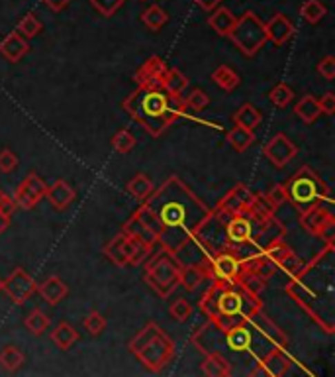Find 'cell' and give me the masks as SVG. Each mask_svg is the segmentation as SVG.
Returning a JSON list of instances; mask_svg holds the SVG:
<instances>
[{
  "label": "cell",
  "instance_id": "1",
  "mask_svg": "<svg viewBox=\"0 0 335 377\" xmlns=\"http://www.w3.org/2000/svg\"><path fill=\"white\" fill-rule=\"evenodd\" d=\"M159 222V246L180 254L212 217V208L179 175H171L145 201Z\"/></svg>",
  "mask_w": 335,
  "mask_h": 377
},
{
  "label": "cell",
  "instance_id": "2",
  "mask_svg": "<svg viewBox=\"0 0 335 377\" xmlns=\"http://www.w3.org/2000/svg\"><path fill=\"white\" fill-rule=\"evenodd\" d=\"M167 69V61L151 55L133 75L137 89L122 102L126 114L153 138L165 134L180 116L186 114L182 100L173 97L165 86Z\"/></svg>",
  "mask_w": 335,
  "mask_h": 377
},
{
  "label": "cell",
  "instance_id": "3",
  "mask_svg": "<svg viewBox=\"0 0 335 377\" xmlns=\"http://www.w3.org/2000/svg\"><path fill=\"white\" fill-rule=\"evenodd\" d=\"M198 309L218 329L228 330L241 320H249L255 311L263 309V303L259 295L247 293L238 283L212 281L198 301Z\"/></svg>",
  "mask_w": 335,
  "mask_h": 377
},
{
  "label": "cell",
  "instance_id": "4",
  "mask_svg": "<svg viewBox=\"0 0 335 377\" xmlns=\"http://www.w3.org/2000/svg\"><path fill=\"white\" fill-rule=\"evenodd\" d=\"M128 350L151 374H161L177 353L175 342L157 322H147L130 340Z\"/></svg>",
  "mask_w": 335,
  "mask_h": 377
},
{
  "label": "cell",
  "instance_id": "5",
  "mask_svg": "<svg viewBox=\"0 0 335 377\" xmlns=\"http://www.w3.org/2000/svg\"><path fill=\"white\" fill-rule=\"evenodd\" d=\"M182 261L177 254L159 246L144 261V281L161 297L167 299L179 287Z\"/></svg>",
  "mask_w": 335,
  "mask_h": 377
},
{
  "label": "cell",
  "instance_id": "6",
  "mask_svg": "<svg viewBox=\"0 0 335 377\" xmlns=\"http://www.w3.org/2000/svg\"><path fill=\"white\" fill-rule=\"evenodd\" d=\"M285 189H287L288 203L298 212L329 201V187L325 185V181L316 171L312 169L310 165L300 167L288 179V183H285Z\"/></svg>",
  "mask_w": 335,
  "mask_h": 377
},
{
  "label": "cell",
  "instance_id": "7",
  "mask_svg": "<svg viewBox=\"0 0 335 377\" xmlns=\"http://www.w3.org/2000/svg\"><path fill=\"white\" fill-rule=\"evenodd\" d=\"M228 37L245 57H255L259 53V49L267 44L265 22L257 14L247 10L236 20Z\"/></svg>",
  "mask_w": 335,
  "mask_h": 377
},
{
  "label": "cell",
  "instance_id": "8",
  "mask_svg": "<svg viewBox=\"0 0 335 377\" xmlns=\"http://www.w3.org/2000/svg\"><path fill=\"white\" fill-rule=\"evenodd\" d=\"M153 250L122 230L104 246V256L118 268H137Z\"/></svg>",
  "mask_w": 335,
  "mask_h": 377
},
{
  "label": "cell",
  "instance_id": "9",
  "mask_svg": "<svg viewBox=\"0 0 335 377\" xmlns=\"http://www.w3.org/2000/svg\"><path fill=\"white\" fill-rule=\"evenodd\" d=\"M204 268L208 273V279L238 283L243 271V259L238 254L226 248H218L212 252H206L202 257Z\"/></svg>",
  "mask_w": 335,
  "mask_h": 377
},
{
  "label": "cell",
  "instance_id": "10",
  "mask_svg": "<svg viewBox=\"0 0 335 377\" xmlns=\"http://www.w3.org/2000/svg\"><path fill=\"white\" fill-rule=\"evenodd\" d=\"M263 254L269 257V259H273L276 269H283L290 279L296 277L300 271L304 269V261L292 252V248L285 242V238L267 243L263 248Z\"/></svg>",
  "mask_w": 335,
  "mask_h": 377
},
{
  "label": "cell",
  "instance_id": "11",
  "mask_svg": "<svg viewBox=\"0 0 335 377\" xmlns=\"http://www.w3.org/2000/svg\"><path fill=\"white\" fill-rule=\"evenodd\" d=\"M46 191H48V183L44 181L36 173L26 175V179L16 189L14 193V203L16 207L22 210H32L36 208L44 199H46Z\"/></svg>",
  "mask_w": 335,
  "mask_h": 377
},
{
  "label": "cell",
  "instance_id": "12",
  "mask_svg": "<svg viewBox=\"0 0 335 377\" xmlns=\"http://www.w3.org/2000/svg\"><path fill=\"white\" fill-rule=\"evenodd\" d=\"M37 289V283L34 277L22 268H16L2 283V291L14 304H24Z\"/></svg>",
  "mask_w": 335,
  "mask_h": 377
},
{
  "label": "cell",
  "instance_id": "13",
  "mask_svg": "<svg viewBox=\"0 0 335 377\" xmlns=\"http://www.w3.org/2000/svg\"><path fill=\"white\" fill-rule=\"evenodd\" d=\"M263 154L273 167L283 169V167H287L288 163L298 156V146H296L287 134L278 132V134L273 136V138L265 144Z\"/></svg>",
  "mask_w": 335,
  "mask_h": 377
},
{
  "label": "cell",
  "instance_id": "14",
  "mask_svg": "<svg viewBox=\"0 0 335 377\" xmlns=\"http://www.w3.org/2000/svg\"><path fill=\"white\" fill-rule=\"evenodd\" d=\"M290 358L288 353L285 352V348H278L275 346L271 352L265 356L263 360L257 364L255 369L249 371V376H257V377H285L290 371Z\"/></svg>",
  "mask_w": 335,
  "mask_h": 377
},
{
  "label": "cell",
  "instance_id": "15",
  "mask_svg": "<svg viewBox=\"0 0 335 377\" xmlns=\"http://www.w3.org/2000/svg\"><path fill=\"white\" fill-rule=\"evenodd\" d=\"M224 346L229 352H249L253 346V332L249 329V320H241L238 324L224 330Z\"/></svg>",
  "mask_w": 335,
  "mask_h": 377
},
{
  "label": "cell",
  "instance_id": "16",
  "mask_svg": "<svg viewBox=\"0 0 335 377\" xmlns=\"http://www.w3.org/2000/svg\"><path fill=\"white\" fill-rule=\"evenodd\" d=\"M267 42H273L275 46H285L294 36V24L287 14L276 12L269 22H265Z\"/></svg>",
  "mask_w": 335,
  "mask_h": 377
},
{
  "label": "cell",
  "instance_id": "17",
  "mask_svg": "<svg viewBox=\"0 0 335 377\" xmlns=\"http://www.w3.org/2000/svg\"><path fill=\"white\" fill-rule=\"evenodd\" d=\"M46 199H48L51 207L61 212V210L71 207L73 201L77 199V191L65 179H57L53 185H48Z\"/></svg>",
  "mask_w": 335,
  "mask_h": 377
},
{
  "label": "cell",
  "instance_id": "18",
  "mask_svg": "<svg viewBox=\"0 0 335 377\" xmlns=\"http://www.w3.org/2000/svg\"><path fill=\"white\" fill-rule=\"evenodd\" d=\"M30 53V44L18 32H10L8 36L0 42V55L8 63H18Z\"/></svg>",
  "mask_w": 335,
  "mask_h": 377
},
{
  "label": "cell",
  "instance_id": "19",
  "mask_svg": "<svg viewBox=\"0 0 335 377\" xmlns=\"http://www.w3.org/2000/svg\"><path fill=\"white\" fill-rule=\"evenodd\" d=\"M122 230L126 232V234H130V236H133L135 240H140L144 246L151 248V250H155V246H159V238H157V234L155 232L149 230V226L145 224L144 219H142L137 212H133L132 217L124 222Z\"/></svg>",
  "mask_w": 335,
  "mask_h": 377
},
{
  "label": "cell",
  "instance_id": "20",
  "mask_svg": "<svg viewBox=\"0 0 335 377\" xmlns=\"http://www.w3.org/2000/svg\"><path fill=\"white\" fill-rule=\"evenodd\" d=\"M249 322H251V324H255V327H257V330H261L265 336L273 342V346H278V348H287L288 346L287 334L278 329V327H276L271 318L265 315L263 309L255 311V313L251 315V318H249Z\"/></svg>",
  "mask_w": 335,
  "mask_h": 377
},
{
  "label": "cell",
  "instance_id": "21",
  "mask_svg": "<svg viewBox=\"0 0 335 377\" xmlns=\"http://www.w3.org/2000/svg\"><path fill=\"white\" fill-rule=\"evenodd\" d=\"M36 291L41 295V299H44L49 306H57V304L69 295V285L61 279V277H57V275H51V277H48V279L41 281V283L37 285Z\"/></svg>",
  "mask_w": 335,
  "mask_h": 377
},
{
  "label": "cell",
  "instance_id": "22",
  "mask_svg": "<svg viewBox=\"0 0 335 377\" xmlns=\"http://www.w3.org/2000/svg\"><path fill=\"white\" fill-rule=\"evenodd\" d=\"M329 217H334V214L323 207V205H314V207L306 208V210L300 212V226L308 232V234H312V236H318V232L323 226V222L329 219Z\"/></svg>",
  "mask_w": 335,
  "mask_h": 377
},
{
  "label": "cell",
  "instance_id": "23",
  "mask_svg": "<svg viewBox=\"0 0 335 377\" xmlns=\"http://www.w3.org/2000/svg\"><path fill=\"white\" fill-rule=\"evenodd\" d=\"M206 279H208V273H206V268H204L202 261H198V264H186V266L182 264L179 279V285L182 289H186L189 293H194L198 289V285H202Z\"/></svg>",
  "mask_w": 335,
  "mask_h": 377
},
{
  "label": "cell",
  "instance_id": "24",
  "mask_svg": "<svg viewBox=\"0 0 335 377\" xmlns=\"http://www.w3.org/2000/svg\"><path fill=\"white\" fill-rule=\"evenodd\" d=\"M236 20H238V18L233 16V12H231L229 8H226V6H218V8H214L212 14H210L208 26L214 30L218 36L228 37L229 32H231V28L236 24Z\"/></svg>",
  "mask_w": 335,
  "mask_h": 377
},
{
  "label": "cell",
  "instance_id": "25",
  "mask_svg": "<svg viewBox=\"0 0 335 377\" xmlns=\"http://www.w3.org/2000/svg\"><path fill=\"white\" fill-rule=\"evenodd\" d=\"M202 371L210 377H229L233 374L229 360L222 352L206 353V360L202 362Z\"/></svg>",
  "mask_w": 335,
  "mask_h": 377
},
{
  "label": "cell",
  "instance_id": "26",
  "mask_svg": "<svg viewBox=\"0 0 335 377\" xmlns=\"http://www.w3.org/2000/svg\"><path fill=\"white\" fill-rule=\"evenodd\" d=\"M231 118H233L236 126L247 128V130H255L263 122V114H261V110L255 109L251 102H245V104H241L240 109L233 112Z\"/></svg>",
  "mask_w": 335,
  "mask_h": 377
},
{
  "label": "cell",
  "instance_id": "27",
  "mask_svg": "<svg viewBox=\"0 0 335 377\" xmlns=\"http://www.w3.org/2000/svg\"><path fill=\"white\" fill-rule=\"evenodd\" d=\"M210 79H212L222 91H226V93L236 91L241 83V77L236 73V69H231L229 65H218L214 71H212V75H210Z\"/></svg>",
  "mask_w": 335,
  "mask_h": 377
},
{
  "label": "cell",
  "instance_id": "28",
  "mask_svg": "<svg viewBox=\"0 0 335 377\" xmlns=\"http://www.w3.org/2000/svg\"><path fill=\"white\" fill-rule=\"evenodd\" d=\"M294 114L298 116L304 124H314L318 120V116L322 114L320 112V104H318V98L314 95H304L298 102L294 104Z\"/></svg>",
  "mask_w": 335,
  "mask_h": 377
},
{
  "label": "cell",
  "instance_id": "29",
  "mask_svg": "<svg viewBox=\"0 0 335 377\" xmlns=\"http://www.w3.org/2000/svg\"><path fill=\"white\" fill-rule=\"evenodd\" d=\"M51 342L59 348V350H69L73 348V344H77L79 342V332L73 329L69 322H59L53 332H51Z\"/></svg>",
  "mask_w": 335,
  "mask_h": 377
},
{
  "label": "cell",
  "instance_id": "30",
  "mask_svg": "<svg viewBox=\"0 0 335 377\" xmlns=\"http://www.w3.org/2000/svg\"><path fill=\"white\" fill-rule=\"evenodd\" d=\"M24 362L26 356L18 346H6V348H2V352H0V367L4 371L14 374V371H18L24 365Z\"/></svg>",
  "mask_w": 335,
  "mask_h": 377
},
{
  "label": "cell",
  "instance_id": "31",
  "mask_svg": "<svg viewBox=\"0 0 335 377\" xmlns=\"http://www.w3.org/2000/svg\"><path fill=\"white\" fill-rule=\"evenodd\" d=\"M226 138H228L229 146L233 147L236 151H240V154L247 151V149L253 146V142H255V134H253V130L241 128V126L231 128L228 134H226Z\"/></svg>",
  "mask_w": 335,
  "mask_h": 377
},
{
  "label": "cell",
  "instance_id": "32",
  "mask_svg": "<svg viewBox=\"0 0 335 377\" xmlns=\"http://www.w3.org/2000/svg\"><path fill=\"white\" fill-rule=\"evenodd\" d=\"M142 22L147 30L151 32H159L163 26H167L169 22V14L167 10H163L159 4H151L149 8H145L142 12Z\"/></svg>",
  "mask_w": 335,
  "mask_h": 377
},
{
  "label": "cell",
  "instance_id": "33",
  "mask_svg": "<svg viewBox=\"0 0 335 377\" xmlns=\"http://www.w3.org/2000/svg\"><path fill=\"white\" fill-rule=\"evenodd\" d=\"M153 189H155V187H153V181H151L145 173H137L132 181L128 183V193L132 196H135L137 201H145L147 196L151 195Z\"/></svg>",
  "mask_w": 335,
  "mask_h": 377
},
{
  "label": "cell",
  "instance_id": "34",
  "mask_svg": "<svg viewBox=\"0 0 335 377\" xmlns=\"http://www.w3.org/2000/svg\"><path fill=\"white\" fill-rule=\"evenodd\" d=\"M327 14V8L323 6L322 0H306L300 8V16L308 24H320Z\"/></svg>",
  "mask_w": 335,
  "mask_h": 377
},
{
  "label": "cell",
  "instance_id": "35",
  "mask_svg": "<svg viewBox=\"0 0 335 377\" xmlns=\"http://www.w3.org/2000/svg\"><path fill=\"white\" fill-rule=\"evenodd\" d=\"M49 324H51L49 317L44 311H39V309H34L24 320V327L28 329V332L34 334V336H41V334L49 329Z\"/></svg>",
  "mask_w": 335,
  "mask_h": 377
},
{
  "label": "cell",
  "instance_id": "36",
  "mask_svg": "<svg viewBox=\"0 0 335 377\" xmlns=\"http://www.w3.org/2000/svg\"><path fill=\"white\" fill-rule=\"evenodd\" d=\"M41 30H44V24H41V20L37 18L36 12H28L18 22V34L22 37H26V39H32V37H36L41 34Z\"/></svg>",
  "mask_w": 335,
  "mask_h": 377
},
{
  "label": "cell",
  "instance_id": "37",
  "mask_svg": "<svg viewBox=\"0 0 335 377\" xmlns=\"http://www.w3.org/2000/svg\"><path fill=\"white\" fill-rule=\"evenodd\" d=\"M182 104H184L186 112H200L210 104V97H208V93H204L202 89H192L189 95L182 97Z\"/></svg>",
  "mask_w": 335,
  "mask_h": 377
},
{
  "label": "cell",
  "instance_id": "38",
  "mask_svg": "<svg viewBox=\"0 0 335 377\" xmlns=\"http://www.w3.org/2000/svg\"><path fill=\"white\" fill-rule=\"evenodd\" d=\"M269 100L275 104L276 109H287L288 104L294 100V91L287 83H278L269 91Z\"/></svg>",
  "mask_w": 335,
  "mask_h": 377
},
{
  "label": "cell",
  "instance_id": "39",
  "mask_svg": "<svg viewBox=\"0 0 335 377\" xmlns=\"http://www.w3.org/2000/svg\"><path fill=\"white\" fill-rule=\"evenodd\" d=\"M135 136L130 130H118L116 134L112 136V147L114 151L118 154H130L133 147H135Z\"/></svg>",
  "mask_w": 335,
  "mask_h": 377
},
{
  "label": "cell",
  "instance_id": "40",
  "mask_svg": "<svg viewBox=\"0 0 335 377\" xmlns=\"http://www.w3.org/2000/svg\"><path fill=\"white\" fill-rule=\"evenodd\" d=\"M83 327H84V330L90 334V336H100V334L106 330L108 322H106V318L102 317L98 311H90V313L84 317Z\"/></svg>",
  "mask_w": 335,
  "mask_h": 377
},
{
  "label": "cell",
  "instance_id": "41",
  "mask_svg": "<svg viewBox=\"0 0 335 377\" xmlns=\"http://www.w3.org/2000/svg\"><path fill=\"white\" fill-rule=\"evenodd\" d=\"M169 315H171L173 320H177V322H186L192 315L191 303H189L186 299H182V297L175 299V301L171 303V306H169Z\"/></svg>",
  "mask_w": 335,
  "mask_h": 377
},
{
  "label": "cell",
  "instance_id": "42",
  "mask_svg": "<svg viewBox=\"0 0 335 377\" xmlns=\"http://www.w3.org/2000/svg\"><path fill=\"white\" fill-rule=\"evenodd\" d=\"M90 6L104 18H112L124 6V0H90Z\"/></svg>",
  "mask_w": 335,
  "mask_h": 377
},
{
  "label": "cell",
  "instance_id": "43",
  "mask_svg": "<svg viewBox=\"0 0 335 377\" xmlns=\"http://www.w3.org/2000/svg\"><path fill=\"white\" fill-rule=\"evenodd\" d=\"M265 203L269 205V207L273 208L276 212V208L283 207L285 203H288V196H287V189H285V185H275L271 191H267L263 195Z\"/></svg>",
  "mask_w": 335,
  "mask_h": 377
},
{
  "label": "cell",
  "instance_id": "44",
  "mask_svg": "<svg viewBox=\"0 0 335 377\" xmlns=\"http://www.w3.org/2000/svg\"><path fill=\"white\" fill-rule=\"evenodd\" d=\"M16 167H18V156L8 147L0 149V171L2 173H12Z\"/></svg>",
  "mask_w": 335,
  "mask_h": 377
},
{
  "label": "cell",
  "instance_id": "45",
  "mask_svg": "<svg viewBox=\"0 0 335 377\" xmlns=\"http://www.w3.org/2000/svg\"><path fill=\"white\" fill-rule=\"evenodd\" d=\"M316 71L318 75H322L323 79L327 81H334L335 79V57L334 55H325L318 65H316Z\"/></svg>",
  "mask_w": 335,
  "mask_h": 377
},
{
  "label": "cell",
  "instance_id": "46",
  "mask_svg": "<svg viewBox=\"0 0 335 377\" xmlns=\"http://www.w3.org/2000/svg\"><path fill=\"white\" fill-rule=\"evenodd\" d=\"M318 238H322L325 246H335V217H329L323 222V226L318 232Z\"/></svg>",
  "mask_w": 335,
  "mask_h": 377
},
{
  "label": "cell",
  "instance_id": "47",
  "mask_svg": "<svg viewBox=\"0 0 335 377\" xmlns=\"http://www.w3.org/2000/svg\"><path fill=\"white\" fill-rule=\"evenodd\" d=\"M318 104H320V112L325 114V116H334L335 114V95L332 91L325 93L323 97H320Z\"/></svg>",
  "mask_w": 335,
  "mask_h": 377
},
{
  "label": "cell",
  "instance_id": "48",
  "mask_svg": "<svg viewBox=\"0 0 335 377\" xmlns=\"http://www.w3.org/2000/svg\"><path fill=\"white\" fill-rule=\"evenodd\" d=\"M16 203H14V199L10 195H6L2 189H0V212L2 214H6V217H10L12 219V214L16 212Z\"/></svg>",
  "mask_w": 335,
  "mask_h": 377
},
{
  "label": "cell",
  "instance_id": "49",
  "mask_svg": "<svg viewBox=\"0 0 335 377\" xmlns=\"http://www.w3.org/2000/svg\"><path fill=\"white\" fill-rule=\"evenodd\" d=\"M46 6H48L51 12H61L63 8H67L71 4L73 0H41Z\"/></svg>",
  "mask_w": 335,
  "mask_h": 377
},
{
  "label": "cell",
  "instance_id": "50",
  "mask_svg": "<svg viewBox=\"0 0 335 377\" xmlns=\"http://www.w3.org/2000/svg\"><path fill=\"white\" fill-rule=\"evenodd\" d=\"M202 10H206V12H212L214 8H218L224 0H194Z\"/></svg>",
  "mask_w": 335,
  "mask_h": 377
},
{
  "label": "cell",
  "instance_id": "51",
  "mask_svg": "<svg viewBox=\"0 0 335 377\" xmlns=\"http://www.w3.org/2000/svg\"><path fill=\"white\" fill-rule=\"evenodd\" d=\"M8 226H10V217L0 212V234H4V232L8 230Z\"/></svg>",
  "mask_w": 335,
  "mask_h": 377
},
{
  "label": "cell",
  "instance_id": "52",
  "mask_svg": "<svg viewBox=\"0 0 335 377\" xmlns=\"http://www.w3.org/2000/svg\"><path fill=\"white\" fill-rule=\"evenodd\" d=\"M2 283H4V279H0V291H2Z\"/></svg>",
  "mask_w": 335,
  "mask_h": 377
}]
</instances>
